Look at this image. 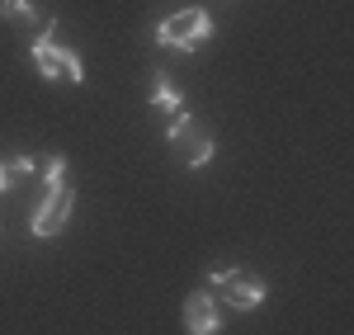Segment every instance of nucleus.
I'll use <instances>...</instances> for the list:
<instances>
[{"instance_id": "f257e3e1", "label": "nucleus", "mask_w": 354, "mask_h": 335, "mask_svg": "<svg viewBox=\"0 0 354 335\" xmlns=\"http://www.w3.org/2000/svg\"><path fill=\"white\" fill-rule=\"evenodd\" d=\"M165 146H170V156L180 161V166L189 170H203L208 161H213V151H218V142H213V133H208V123H198L189 109L175 113V123L165 128Z\"/></svg>"}, {"instance_id": "f03ea898", "label": "nucleus", "mask_w": 354, "mask_h": 335, "mask_svg": "<svg viewBox=\"0 0 354 335\" xmlns=\"http://www.w3.org/2000/svg\"><path fill=\"white\" fill-rule=\"evenodd\" d=\"M208 293H213L218 303H227V307H236V312H255L265 303L270 283H265V274H255V269L232 265V269H213V274H208Z\"/></svg>"}, {"instance_id": "7ed1b4c3", "label": "nucleus", "mask_w": 354, "mask_h": 335, "mask_svg": "<svg viewBox=\"0 0 354 335\" xmlns=\"http://www.w3.org/2000/svg\"><path fill=\"white\" fill-rule=\"evenodd\" d=\"M213 38V15L208 10H175V15H165L161 24H156V43L170 48V52H194V48H203Z\"/></svg>"}, {"instance_id": "20e7f679", "label": "nucleus", "mask_w": 354, "mask_h": 335, "mask_svg": "<svg viewBox=\"0 0 354 335\" xmlns=\"http://www.w3.org/2000/svg\"><path fill=\"white\" fill-rule=\"evenodd\" d=\"M33 66H38V76H48V81H66V85L85 81L81 57L71 52V48H62L53 33H38V38H33Z\"/></svg>"}, {"instance_id": "39448f33", "label": "nucleus", "mask_w": 354, "mask_h": 335, "mask_svg": "<svg viewBox=\"0 0 354 335\" xmlns=\"http://www.w3.org/2000/svg\"><path fill=\"white\" fill-rule=\"evenodd\" d=\"M71 208H76V189L71 184H57V189H48L43 194V203L33 208V236H62V227H66V218H71Z\"/></svg>"}, {"instance_id": "423d86ee", "label": "nucleus", "mask_w": 354, "mask_h": 335, "mask_svg": "<svg viewBox=\"0 0 354 335\" xmlns=\"http://www.w3.org/2000/svg\"><path fill=\"white\" fill-rule=\"evenodd\" d=\"M185 331L189 335H218L222 331V312H218V298L208 288H194L185 298Z\"/></svg>"}, {"instance_id": "0eeeda50", "label": "nucleus", "mask_w": 354, "mask_h": 335, "mask_svg": "<svg viewBox=\"0 0 354 335\" xmlns=\"http://www.w3.org/2000/svg\"><path fill=\"white\" fill-rule=\"evenodd\" d=\"M0 19H5L10 28H24V33H33V38H38V33H53V28H57V19H48V15H43L33 0H0Z\"/></svg>"}, {"instance_id": "6e6552de", "label": "nucleus", "mask_w": 354, "mask_h": 335, "mask_svg": "<svg viewBox=\"0 0 354 335\" xmlns=\"http://www.w3.org/2000/svg\"><path fill=\"white\" fill-rule=\"evenodd\" d=\"M147 104H151V109L180 113V109H185V95L175 90V81H170V76H161V71H156V76H151V95H147Z\"/></svg>"}, {"instance_id": "1a4fd4ad", "label": "nucleus", "mask_w": 354, "mask_h": 335, "mask_svg": "<svg viewBox=\"0 0 354 335\" xmlns=\"http://www.w3.org/2000/svg\"><path fill=\"white\" fill-rule=\"evenodd\" d=\"M28 175H33V161H28V156L0 161V194H5V189H15V184H19V180H28Z\"/></svg>"}, {"instance_id": "9d476101", "label": "nucleus", "mask_w": 354, "mask_h": 335, "mask_svg": "<svg viewBox=\"0 0 354 335\" xmlns=\"http://www.w3.org/2000/svg\"><path fill=\"white\" fill-rule=\"evenodd\" d=\"M43 180H48V189L66 184V156H48V166H43Z\"/></svg>"}]
</instances>
